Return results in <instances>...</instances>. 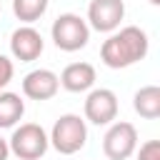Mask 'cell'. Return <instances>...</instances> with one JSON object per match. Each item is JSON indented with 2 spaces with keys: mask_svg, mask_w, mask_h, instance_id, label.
I'll use <instances>...</instances> for the list:
<instances>
[{
  "mask_svg": "<svg viewBox=\"0 0 160 160\" xmlns=\"http://www.w3.org/2000/svg\"><path fill=\"white\" fill-rule=\"evenodd\" d=\"M132 108L140 118L155 120L160 118V88L158 85H145L132 95Z\"/></svg>",
  "mask_w": 160,
  "mask_h": 160,
  "instance_id": "11",
  "label": "cell"
},
{
  "mask_svg": "<svg viewBox=\"0 0 160 160\" xmlns=\"http://www.w3.org/2000/svg\"><path fill=\"white\" fill-rule=\"evenodd\" d=\"M25 115V100L18 92H0V130L2 128H15Z\"/></svg>",
  "mask_w": 160,
  "mask_h": 160,
  "instance_id": "12",
  "label": "cell"
},
{
  "mask_svg": "<svg viewBox=\"0 0 160 160\" xmlns=\"http://www.w3.org/2000/svg\"><path fill=\"white\" fill-rule=\"evenodd\" d=\"M138 150V128L128 120L110 122L102 138V152L108 160H128Z\"/></svg>",
  "mask_w": 160,
  "mask_h": 160,
  "instance_id": "5",
  "label": "cell"
},
{
  "mask_svg": "<svg viewBox=\"0 0 160 160\" xmlns=\"http://www.w3.org/2000/svg\"><path fill=\"white\" fill-rule=\"evenodd\" d=\"M82 112L92 125H110L118 118V95L110 88H92L85 98Z\"/></svg>",
  "mask_w": 160,
  "mask_h": 160,
  "instance_id": "6",
  "label": "cell"
},
{
  "mask_svg": "<svg viewBox=\"0 0 160 160\" xmlns=\"http://www.w3.org/2000/svg\"><path fill=\"white\" fill-rule=\"evenodd\" d=\"M52 42L58 50L62 52H78L88 45L90 40V25L85 18L75 15V12H62L55 18L52 28H50Z\"/></svg>",
  "mask_w": 160,
  "mask_h": 160,
  "instance_id": "3",
  "label": "cell"
},
{
  "mask_svg": "<svg viewBox=\"0 0 160 160\" xmlns=\"http://www.w3.org/2000/svg\"><path fill=\"white\" fill-rule=\"evenodd\" d=\"M10 158V145L5 138H0V160H8Z\"/></svg>",
  "mask_w": 160,
  "mask_h": 160,
  "instance_id": "16",
  "label": "cell"
},
{
  "mask_svg": "<svg viewBox=\"0 0 160 160\" xmlns=\"http://www.w3.org/2000/svg\"><path fill=\"white\" fill-rule=\"evenodd\" d=\"M148 2H150V5H160V0H148Z\"/></svg>",
  "mask_w": 160,
  "mask_h": 160,
  "instance_id": "17",
  "label": "cell"
},
{
  "mask_svg": "<svg viewBox=\"0 0 160 160\" xmlns=\"http://www.w3.org/2000/svg\"><path fill=\"white\" fill-rule=\"evenodd\" d=\"M125 18L122 0H90L88 5V25L98 32H115Z\"/></svg>",
  "mask_w": 160,
  "mask_h": 160,
  "instance_id": "7",
  "label": "cell"
},
{
  "mask_svg": "<svg viewBox=\"0 0 160 160\" xmlns=\"http://www.w3.org/2000/svg\"><path fill=\"white\" fill-rule=\"evenodd\" d=\"M10 152L20 160H40L48 148H50V140H48V132L42 130V125L38 122H22L12 130L10 140Z\"/></svg>",
  "mask_w": 160,
  "mask_h": 160,
  "instance_id": "4",
  "label": "cell"
},
{
  "mask_svg": "<svg viewBox=\"0 0 160 160\" xmlns=\"http://www.w3.org/2000/svg\"><path fill=\"white\" fill-rule=\"evenodd\" d=\"M12 75H15V65H12V60H10L8 55H0V92L10 85Z\"/></svg>",
  "mask_w": 160,
  "mask_h": 160,
  "instance_id": "15",
  "label": "cell"
},
{
  "mask_svg": "<svg viewBox=\"0 0 160 160\" xmlns=\"http://www.w3.org/2000/svg\"><path fill=\"white\" fill-rule=\"evenodd\" d=\"M135 152H138V160H160V140H148Z\"/></svg>",
  "mask_w": 160,
  "mask_h": 160,
  "instance_id": "14",
  "label": "cell"
},
{
  "mask_svg": "<svg viewBox=\"0 0 160 160\" xmlns=\"http://www.w3.org/2000/svg\"><path fill=\"white\" fill-rule=\"evenodd\" d=\"M50 0H12V12L20 22L32 25L35 20H40L48 12Z\"/></svg>",
  "mask_w": 160,
  "mask_h": 160,
  "instance_id": "13",
  "label": "cell"
},
{
  "mask_svg": "<svg viewBox=\"0 0 160 160\" xmlns=\"http://www.w3.org/2000/svg\"><path fill=\"white\" fill-rule=\"evenodd\" d=\"M58 78L68 92H88V90H92L98 72L90 62H70V65H65V70Z\"/></svg>",
  "mask_w": 160,
  "mask_h": 160,
  "instance_id": "10",
  "label": "cell"
},
{
  "mask_svg": "<svg viewBox=\"0 0 160 160\" xmlns=\"http://www.w3.org/2000/svg\"><path fill=\"white\" fill-rule=\"evenodd\" d=\"M50 145L60 152V155H75L85 148L88 142V125L85 118L75 115V112H65L55 120L50 135H48Z\"/></svg>",
  "mask_w": 160,
  "mask_h": 160,
  "instance_id": "2",
  "label": "cell"
},
{
  "mask_svg": "<svg viewBox=\"0 0 160 160\" xmlns=\"http://www.w3.org/2000/svg\"><path fill=\"white\" fill-rule=\"evenodd\" d=\"M45 50V40L42 35L32 28V25H20L18 30H12L10 35V52L15 60L20 62H32L42 55Z\"/></svg>",
  "mask_w": 160,
  "mask_h": 160,
  "instance_id": "8",
  "label": "cell"
},
{
  "mask_svg": "<svg viewBox=\"0 0 160 160\" xmlns=\"http://www.w3.org/2000/svg\"><path fill=\"white\" fill-rule=\"evenodd\" d=\"M60 90V78L58 72L48 70V68H38V70H30L25 78H22V95L30 98V100H50L55 98Z\"/></svg>",
  "mask_w": 160,
  "mask_h": 160,
  "instance_id": "9",
  "label": "cell"
},
{
  "mask_svg": "<svg viewBox=\"0 0 160 160\" xmlns=\"http://www.w3.org/2000/svg\"><path fill=\"white\" fill-rule=\"evenodd\" d=\"M148 50H150L148 32L138 25H125V28L110 32L108 40H102L100 60L110 70H122V68H130V65L145 60Z\"/></svg>",
  "mask_w": 160,
  "mask_h": 160,
  "instance_id": "1",
  "label": "cell"
}]
</instances>
